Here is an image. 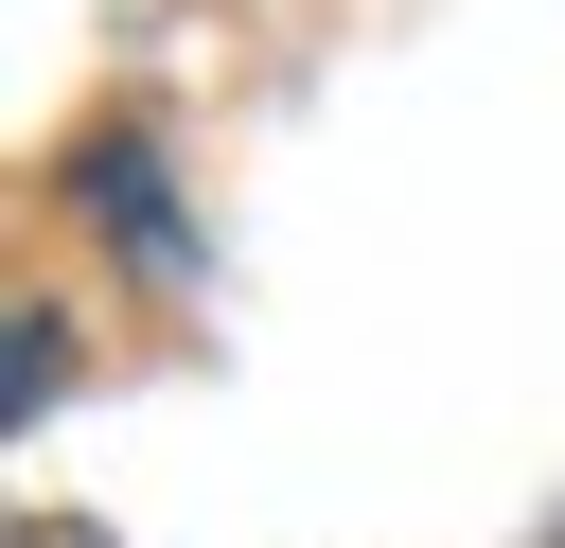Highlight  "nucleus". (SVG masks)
<instances>
[{"instance_id":"nucleus-1","label":"nucleus","mask_w":565,"mask_h":548,"mask_svg":"<svg viewBox=\"0 0 565 548\" xmlns=\"http://www.w3.org/2000/svg\"><path fill=\"white\" fill-rule=\"evenodd\" d=\"M18 548H88V530H18Z\"/></svg>"}]
</instances>
